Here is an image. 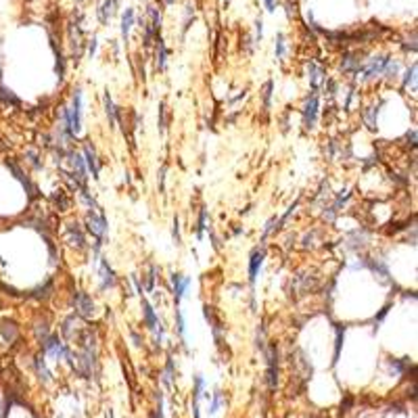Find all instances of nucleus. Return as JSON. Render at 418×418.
Returning <instances> with one entry per match:
<instances>
[{"instance_id":"nucleus-41","label":"nucleus","mask_w":418,"mask_h":418,"mask_svg":"<svg viewBox=\"0 0 418 418\" xmlns=\"http://www.w3.org/2000/svg\"><path fill=\"white\" fill-rule=\"evenodd\" d=\"M263 3H266V9H268L270 13L276 11V0H263Z\"/></svg>"},{"instance_id":"nucleus-33","label":"nucleus","mask_w":418,"mask_h":418,"mask_svg":"<svg viewBox=\"0 0 418 418\" xmlns=\"http://www.w3.org/2000/svg\"><path fill=\"white\" fill-rule=\"evenodd\" d=\"M172 236H174V243L180 245V226H178V218H174V228H172Z\"/></svg>"},{"instance_id":"nucleus-36","label":"nucleus","mask_w":418,"mask_h":418,"mask_svg":"<svg viewBox=\"0 0 418 418\" xmlns=\"http://www.w3.org/2000/svg\"><path fill=\"white\" fill-rule=\"evenodd\" d=\"M274 224H278V222H276V218H272V220H268V224H266V228H263V239H266V236H268V234H270V232H272V230L276 228Z\"/></svg>"},{"instance_id":"nucleus-37","label":"nucleus","mask_w":418,"mask_h":418,"mask_svg":"<svg viewBox=\"0 0 418 418\" xmlns=\"http://www.w3.org/2000/svg\"><path fill=\"white\" fill-rule=\"evenodd\" d=\"M220 406H222V393L218 391V393H216V397H214V403H212V410H209V412H212V414H214V412H218V408H220Z\"/></svg>"},{"instance_id":"nucleus-14","label":"nucleus","mask_w":418,"mask_h":418,"mask_svg":"<svg viewBox=\"0 0 418 418\" xmlns=\"http://www.w3.org/2000/svg\"><path fill=\"white\" fill-rule=\"evenodd\" d=\"M0 334L5 337L7 343H15V341H17V334H19L15 322H7V320H5V322L0 324Z\"/></svg>"},{"instance_id":"nucleus-21","label":"nucleus","mask_w":418,"mask_h":418,"mask_svg":"<svg viewBox=\"0 0 418 418\" xmlns=\"http://www.w3.org/2000/svg\"><path fill=\"white\" fill-rule=\"evenodd\" d=\"M155 42H157V69H165V57H167L165 42L161 38H157Z\"/></svg>"},{"instance_id":"nucleus-34","label":"nucleus","mask_w":418,"mask_h":418,"mask_svg":"<svg viewBox=\"0 0 418 418\" xmlns=\"http://www.w3.org/2000/svg\"><path fill=\"white\" fill-rule=\"evenodd\" d=\"M159 132H165V105L159 107Z\"/></svg>"},{"instance_id":"nucleus-18","label":"nucleus","mask_w":418,"mask_h":418,"mask_svg":"<svg viewBox=\"0 0 418 418\" xmlns=\"http://www.w3.org/2000/svg\"><path fill=\"white\" fill-rule=\"evenodd\" d=\"M86 165H88V170L92 172V178H99V163H96V153L90 145H86Z\"/></svg>"},{"instance_id":"nucleus-20","label":"nucleus","mask_w":418,"mask_h":418,"mask_svg":"<svg viewBox=\"0 0 418 418\" xmlns=\"http://www.w3.org/2000/svg\"><path fill=\"white\" fill-rule=\"evenodd\" d=\"M308 74H310V76H308V78H310V84H312L314 88H318V84L324 80V72H322V69H320L316 63H310V65H308Z\"/></svg>"},{"instance_id":"nucleus-31","label":"nucleus","mask_w":418,"mask_h":418,"mask_svg":"<svg viewBox=\"0 0 418 418\" xmlns=\"http://www.w3.org/2000/svg\"><path fill=\"white\" fill-rule=\"evenodd\" d=\"M155 274H157V268L151 266V272H149V278H147V291L155 289Z\"/></svg>"},{"instance_id":"nucleus-32","label":"nucleus","mask_w":418,"mask_h":418,"mask_svg":"<svg viewBox=\"0 0 418 418\" xmlns=\"http://www.w3.org/2000/svg\"><path fill=\"white\" fill-rule=\"evenodd\" d=\"M176 320H178V334H180V337H184L186 326H184V316H182V312H176Z\"/></svg>"},{"instance_id":"nucleus-11","label":"nucleus","mask_w":418,"mask_h":418,"mask_svg":"<svg viewBox=\"0 0 418 418\" xmlns=\"http://www.w3.org/2000/svg\"><path fill=\"white\" fill-rule=\"evenodd\" d=\"M117 3H119V0H105V3L101 5V9H99V19H101V23H109V19L115 15Z\"/></svg>"},{"instance_id":"nucleus-40","label":"nucleus","mask_w":418,"mask_h":418,"mask_svg":"<svg viewBox=\"0 0 418 418\" xmlns=\"http://www.w3.org/2000/svg\"><path fill=\"white\" fill-rule=\"evenodd\" d=\"M94 52H96V38H92V40H90V44H88V54H90V57H92Z\"/></svg>"},{"instance_id":"nucleus-6","label":"nucleus","mask_w":418,"mask_h":418,"mask_svg":"<svg viewBox=\"0 0 418 418\" xmlns=\"http://www.w3.org/2000/svg\"><path fill=\"white\" fill-rule=\"evenodd\" d=\"M42 350H44V354L52 356L54 360H61L65 350H67V345L59 341V337H46L44 341H42Z\"/></svg>"},{"instance_id":"nucleus-27","label":"nucleus","mask_w":418,"mask_h":418,"mask_svg":"<svg viewBox=\"0 0 418 418\" xmlns=\"http://www.w3.org/2000/svg\"><path fill=\"white\" fill-rule=\"evenodd\" d=\"M205 228H207V209L203 207L201 214H199V224H197V236H199V239H203Z\"/></svg>"},{"instance_id":"nucleus-13","label":"nucleus","mask_w":418,"mask_h":418,"mask_svg":"<svg viewBox=\"0 0 418 418\" xmlns=\"http://www.w3.org/2000/svg\"><path fill=\"white\" fill-rule=\"evenodd\" d=\"M132 25H134V9H125V13L121 15V38H123V42H128Z\"/></svg>"},{"instance_id":"nucleus-35","label":"nucleus","mask_w":418,"mask_h":418,"mask_svg":"<svg viewBox=\"0 0 418 418\" xmlns=\"http://www.w3.org/2000/svg\"><path fill=\"white\" fill-rule=\"evenodd\" d=\"M261 36H263V23H261V19H257L255 21V40L261 42Z\"/></svg>"},{"instance_id":"nucleus-7","label":"nucleus","mask_w":418,"mask_h":418,"mask_svg":"<svg viewBox=\"0 0 418 418\" xmlns=\"http://www.w3.org/2000/svg\"><path fill=\"white\" fill-rule=\"evenodd\" d=\"M268 385L274 391L276 385H278V350L272 345L270 352H268Z\"/></svg>"},{"instance_id":"nucleus-15","label":"nucleus","mask_w":418,"mask_h":418,"mask_svg":"<svg viewBox=\"0 0 418 418\" xmlns=\"http://www.w3.org/2000/svg\"><path fill=\"white\" fill-rule=\"evenodd\" d=\"M36 372H38V379L42 381V383H50V370L46 368V362H44V356H36Z\"/></svg>"},{"instance_id":"nucleus-29","label":"nucleus","mask_w":418,"mask_h":418,"mask_svg":"<svg viewBox=\"0 0 418 418\" xmlns=\"http://www.w3.org/2000/svg\"><path fill=\"white\" fill-rule=\"evenodd\" d=\"M272 86H274V84H272V82H268V84H266V88H263V107H266V111L270 109V99H272Z\"/></svg>"},{"instance_id":"nucleus-12","label":"nucleus","mask_w":418,"mask_h":418,"mask_svg":"<svg viewBox=\"0 0 418 418\" xmlns=\"http://www.w3.org/2000/svg\"><path fill=\"white\" fill-rule=\"evenodd\" d=\"M101 281H103L101 283L103 289L115 285V274H113V270H111V266H109L107 259H101Z\"/></svg>"},{"instance_id":"nucleus-39","label":"nucleus","mask_w":418,"mask_h":418,"mask_svg":"<svg viewBox=\"0 0 418 418\" xmlns=\"http://www.w3.org/2000/svg\"><path fill=\"white\" fill-rule=\"evenodd\" d=\"M387 312H389V305H387V308H383V310H381V314H379V316H376V318H374V324H379V322H381V320H383V318L387 316Z\"/></svg>"},{"instance_id":"nucleus-30","label":"nucleus","mask_w":418,"mask_h":418,"mask_svg":"<svg viewBox=\"0 0 418 418\" xmlns=\"http://www.w3.org/2000/svg\"><path fill=\"white\" fill-rule=\"evenodd\" d=\"M285 57V36L278 34V40H276V59H283Z\"/></svg>"},{"instance_id":"nucleus-38","label":"nucleus","mask_w":418,"mask_h":418,"mask_svg":"<svg viewBox=\"0 0 418 418\" xmlns=\"http://www.w3.org/2000/svg\"><path fill=\"white\" fill-rule=\"evenodd\" d=\"M165 170H167V167L163 165V167H161V172H159V190H163V182H165Z\"/></svg>"},{"instance_id":"nucleus-25","label":"nucleus","mask_w":418,"mask_h":418,"mask_svg":"<svg viewBox=\"0 0 418 418\" xmlns=\"http://www.w3.org/2000/svg\"><path fill=\"white\" fill-rule=\"evenodd\" d=\"M397 72H399V63H397V61H391V59H387L383 74H385L387 78H395V76H397Z\"/></svg>"},{"instance_id":"nucleus-5","label":"nucleus","mask_w":418,"mask_h":418,"mask_svg":"<svg viewBox=\"0 0 418 418\" xmlns=\"http://www.w3.org/2000/svg\"><path fill=\"white\" fill-rule=\"evenodd\" d=\"M86 224H88V230L94 234V236H99V239H105V232H107V220L105 216H96L94 212H90L86 216Z\"/></svg>"},{"instance_id":"nucleus-2","label":"nucleus","mask_w":418,"mask_h":418,"mask_svg":"<svg viewBox=\"0 0 418 418\" xmlns=\"http://www.w3.org/2000/svg\"><path fill=\"white\" fill-rule=\"evenodd\" d=\"M65 239H67L69 245L76 247V249H84V247H86V236H84L80 224H76V222L67 224V228H65Z\"/></svg>"},{"instance_id":"nucleus-10","label":"nucleus","mask_w":418,"mask_h":418,"mask_svg":"<svg viewBox=\"0 0 418 418\" xmlns=\"http://www.w3.org/2000/svg\"><path fill=\"white\" fill-rule=\"evenodd\" d=\"M190 285V278H182L180 274H172V287H174V297H176V303L184 297V291L188 289Z\"/></svg>"},{"instance_id":"nucleus-23","label":"nucleus","mask_w":418,"mask_h":418,"mask_svg":"<svg viewBox=\"0 0 418 418\" xmlns=\"http://www.w3.org/2000/svg\"><path fill=\"white\" fill-rule=\"evenodd\" d=\"M105 111H107V117H109L111 125H113L117 121V113H115V105H113V101H111L109 92H105Z\"/></svg>"},{"instance_id":"nucleus-24","label":"nucleus","mask_w":418,"mask_h":418,"mask_svg":"<svg viewBox=\"0 0 418 418\" xmlns=\"http://www.w3.org/2000/svg\"><path fill=\"white\" fill-rule=\"evenodd\" d=\"M376 115H379V109H376V107H370V109L364 111V119H366V125L370 130L376 128Z\"/></svg>"},{"instance_id":"nucleus-9","label":"nucleus","mask_w":418,"mask_h":418,"mask_svg":"<svg viewBox=\"0 0 418 418\" xmlns=\"http://www.w3.org/2000/svg\"><path fill=\"white\" fill-rule=\"evenodd\" d=\"M263 257H266V251L263 249H255L253 255H251V261H249V281H251V285L257 281V274H259V268L263 263Z\"/></svg>"},{"instance_id":"nucleus-22","label":"nucleus","mask_w":418,"mask_h":418,"mask_svg":"<svg viewBox=\"0 0 418 418\" xmlns=\"http://www.w3.org/2000/svg\"><path fill=\"white\" fill-rule=\"evenodd\" d=\"M343 334H345V328L337 326V341H334V360H332V364H337V362H339V356H341V350H343Z\"/></svg>"},{"instance_id":"nucleus-26","label":"nucleus","mask_w":418,"mask_h":418,"mask_svg":"<svg viewBox=\"0 0 418 418\" xmlns=\"http://www.w3.org/2000/svg\"><path fill=\"white\" fill-rule=\"evenodd\" d=\"M172 379H174V360L167 358V366H165V372H163V381L167 387H172Z\"/></svg>"},{"instance_id":"nucleus-17","label":"nucleus","mask_w":418,"mask_h":418,"mask_svg":"<svg viewBox=\"0 0 418 418\" xmlns=\"http://www.w3.org/2000/svg\"><path fill=\"white\" fill-rule=\"evenodd\" d=\"M143 314H145V322H147V326H149L151 330H157L159 320H157V316H155V312H153V308H151V303H149V301H143Z\"/></svg>"},{"instance_id":"nucleus-16","label":"nucleus","mask_w":418,"mask_h":418,"mask_svg":"<svg viewBox=\"0 0 418 418\" xmlns=\"http://www.w3.org/2000/svg\"><path fill=\"white\" fill-rule=\"evenodd\" d=\"M50 201H52V205H54L57 212H67V209H69V197H67L65 190H57L50 197Z\"/></svg>"},{"instance_id":"nucleus-8","label":"nucleus","mask_w":418,"mask_h":418,"mask_svg":"<svg viewBox=\"0 0 418 418\" xmlns=\"http://www.w3.org/2000/svg\"><path fill=\"white\" fill-rule=\"evenodd\" d=\"M385 63H387V57H372V59H368V63L364 67V78L372 80L376 76H381L383 69H385Z\"/></svg>"},{"instance_id":"nucleus-19","label":"nucleus","mask_w":418,"mask_h":418,"mask_svg":"<svg viewBox=\"0 0 418 418\" xmlns=\"http://www.w3.org/2000/svg\"><path fill=\"white\" fill-rule=\"evenodd\" d=\"M341 67H343V72H360L362 63H360V59L356 57V54L347 52L345 57H343V63H341Z\"/></svg>"},{"instance_id":"nucleus-3","label":"nucleus","mask_w":418,"mask_h":418,"mask_svg":"<svg viewBox=\"0 0 418 418\" xmlns=\"http://www.w3.org/2000/svg\"><path fill=\"white\" fill-rule=\"evenodd\" d=\"M74 303H76V312L82 318H92V314H94V303H92V299L86 295V293L78 291L76 295H74Z\"/></svg>"},{"instance_id":"nucleus-28","label":"nucleus","mask_w":418,"mask_h":418,"mask_svg":"<svg viewBox=\"0 0 418 418\" xmlns=\"http://www.w3.org/2000/svg\"><path fill=\"white\" fill-rule=\"evenodd\" d=\"M414 82H416V63H414V65L408 69V72H406V78H403V88H408L410 84L414 86Z\"/></svg>"},{"instance_id":"nucleus-1","label":"nucleus","mask_w":418,"mask_h":418,"mask_svg":"<svg viewBox=\"0 0 418 418\" xmlns=\"http://www.w3.org/2000/svg\"><path fill=\"white\" fill-rule=\"evenodd\" d=\"M65 117H67V125H69V134L78 136L82 132V90L80 88L74 92L72 107L65 109Z\"/></svg>"},{"instance_id":"nucleus-4","label":"nucleus","mask_w":418,"mask_h":418,"mask_svg":"<svg viewBox=\"0 0 418 418\" xmlns=\"http://www.w3.org/2000/svg\"><path fill=\"white\" fill-rule=\"evenodd\" d=\"M316 115H318V94L314 92L303 107V125L308 130H312L316 125Z\"/></svg>"}]
</instances>
